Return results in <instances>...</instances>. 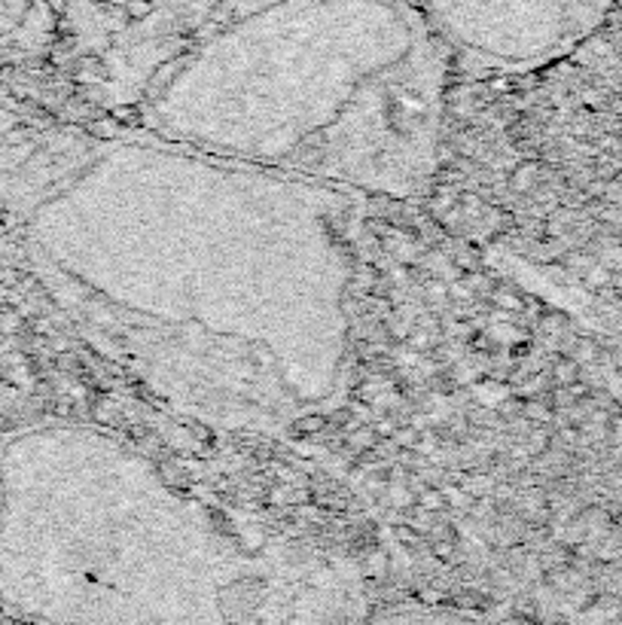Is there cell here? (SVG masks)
Returning <instances> with one entry per match:
<instances>
[{"label":"cell","mask_w":622,"mask_h":625,"mask_svg":"<svg viewBox=\"0 0 622 625\" xmlns=\"http://www.w3.org/2000/svg\"><path fill=\"white\" fill-rule=\"evenodd\" d=\"M449 43L412 0H235L166 92L156 128L204 153L320 187L415 195L443 119Z\"/></svg>","instance_id":"cell-1"},{"label":"cell","mask_w":622,"mask_h":625,"mask_svg":"<svg viewBox=\"0 0 622 625\" xmlns=\"http://www.w3.org/2000/svg\"><path fill=\"white\" fill-rule=\"evenodd\" d=\"M440 38L497 59H537L586 34L613 0H412Z\"/></svg>","instance_id":"cell-2"},{"label":"cell","mask_w":622,"mask_h":625,"mask_svg":"<svg viewBox=\"0 0 622 625\" xmlns=\"http://www.w3.org/2000/svg\"><path fill=\"white\" fill-rule=\"evenodd\" d=\"M152 15L150 22L168 31H187V28H202L211 22L217 13H223L229 3L235 0H150Z\"/></svg>","instance_id":"cell-3"}]
</instances>
